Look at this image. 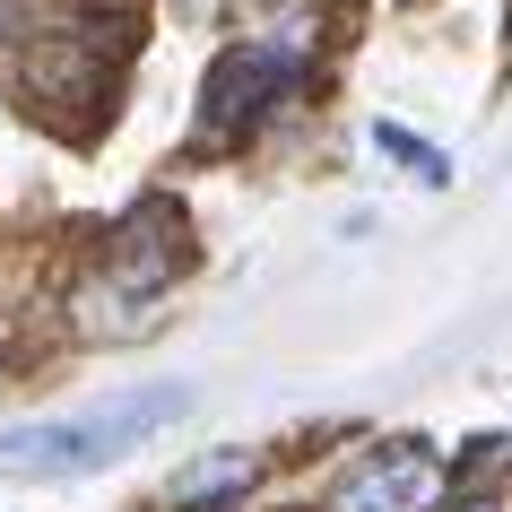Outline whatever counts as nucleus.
I'll list each match as a JSON object with an SVG mask.
<instances>
[{
	"instance_id": "nucleus-1",
	"label": "nucleus",
	"mask_w": 512,
	"mask_h": 512,
	"mask_svg": "<svg viewBox=\"0 0 512 512\" xmlns=\"http://www.w3.org/2000/svg\"><path fill=\"white\" fill-rule=\"evenodd\" d=\"M183 391L157 382V391H122V400H96L79 417H44V426H18L0 434V478H87V469H105L122 460L131 443H148L157 426L183 417Z\"/></svg>"
},
{
	"instance_id": "nucleus-2",
	"label": "nucleus",
	"mask_w": 512,
	"mask_h": 512,
	"mask_svg": "<svg viewBox=\"0 0 512 512\" xmlns=\"http://www.w3.org/2000/svg\"><path fill=\"white\" fill-rule=\"evenodd\" d=\"M287 27H296L287 44L261 35V44H226V53L209 61V87H200V139L235 148V139H252L278 113V96L304 79V44H313L322 18H287Z\"/></svg>"
},
{
	"instance_id": "nucleus-3",
	"label": "nucleus",
	"mask_w": 512,
	"mask_h": 512,
	"mask_svg": "<svg viewBox=\"0 0 512 512\" xmlns=\"http://www.w3.org/2000/svg\"><path fill=\"white\" fill-rule=\"evenodd\" d=\"M191 261V243H183V217L174 209H139L122 235L105 243V261H96V278H87V296H79V330L96 322V304H113L105 330H131L148 322V304L174 287V270Z\"/></svg>"
},
{
	"instance_id": "nucleus-4",
	"label": "nucleus",
	"mask_w": 512,
	"mask_h": 512,
	"mask_svg": "<svg viewBox=\"0 0 512 512\" xmlns=\"http://www.w3.org/2000/svg\"><path fill=\"white\" fill-rule=\"evenodd\" d=\"M443 495H452L443 452L417 443V434H382L374 452L348 460V478H339L330 512H443Z\"/></svg>"
},
{
	"instance_id": "nucleus-5",
	"label": "nucleus",
	"mask_w": 512,
	"mask_h": 512,
	"mask_svg": "<svg viewBox=\"0 0 512 512\" xmlns=\"http://www.w3.org/2000/svg\"><path fill=\"white\" fill-rule=\"evenodd\" d=\"M261 486V452H209L191 460L183 478L165 486V512H226L235 495H252Z\"/></svg>"
},
{
	"instance_id": "nucleus-6",
	"label": "nucleus",
	"mask_w": 512,
	"mask_h": 512,
	"mask_svg": "<svg viewBox=\"0 0 512 512\" xmlns=\"http://www.w3.org/2000/svg\"><path fill=\"white\" fill-rule=\"evenodd\" d=\"M374 148L382 157H400L408 174H417V183H452V157H443V148H434V139H417V131H400V122H374Z\"/></svg>"
}]
</instances>
